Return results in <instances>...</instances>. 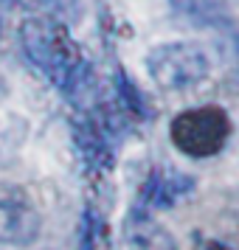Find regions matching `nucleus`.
Listing matches in <instances>:
<instances>
[{
	"label": "nucleus",
	"instance_id": "nucleus-1",
	"mask_svg": "<svg viewBox=\"0 0 239 250\" xmlns=\"http://www.w3.org/2000/svg\"><path fill=\"white\" fill-rule=\"evenodd\" d=\"M20 45L28 62L45 76L68 102L90 110L96 73L82 45L54 17H28L20 25Z\"/></svg>",
	"mask_w": 239,
	"mask_h": 250
},
{
	"label": "nucleus",
	"instance_id": "nucleus-2",
	"mask_svg": "<svg viewBox=\"0 0 239 250\" xmlns=\"http://www.w3.org/2000/svg\"><path fill=\"white\" fill-rule=\"evenodd\" d=\"M172 144L189 158H211L231 138V118L222 107L205 104V107H192L174 115L169 126Z\"/></svg>",
	"mask_w": 239,
	"mask_h": 250
},
{
	"label": "nucleus",
	"instance_id": "nucleus-3",
	"mask_svg": "<svg viewBox=\"0 0 239 250\" xmlns=\"http://www.w3.org/2000/svg\"><path fill=\"white\" fill-rule=\"evenodd\" d=\"M208 54L197 42H163L147 57V70L163 90H189L208 76Z\"/></svg>",
	"mask_w": 239,
	"mask_h": 250
},
{
	"label": "nucleus",
	"instance_id": "nucleus-4",
	"mask_svg": "<svg viewBox=\"0 0 239 250\" xmlns=\"http://www.w3.org/2000/svg\"><path fill=\"white\" fill-rule=\"evenodd\" d=\"M40 211L20 186H0V245L25 248L40 236Z\"/></svg>",
	"mask_w": 239,
	"mask_h": 250
},
{
	"label": "nucleus",
	"instance_id": "nucleus-5",
	"mask_svg": "<svg viewBox=\"0 0 239 250\" xmlns=\"http://www.w3.org/2000/svg\"><path fill=\"white\" fill-rule=\"evenodd\" d=\"M73 141H76V149L90 171L113 169V132L102 124V118L93 110H87V115H79L73 121Z\"/></svg>",
	"mask_w": 239,
	"mask_h": 250
},
{
	"label": "nucleus",
	"instance_id": "nucleus-6",
	"mask_svg": "<svg viewBox=\"0 0 239 250\" xmlns=\"http://www.w3.org/2000/svg\"><path fill=\"white\" fill-rule=\"evenodd\" d=\"M192 188H194L192 174H183L172 166H158V169H152V174L141 186L138 208L149 211V214L152 211H166V208L180 203L186 194H192Z\"/></svg>",
	"mask_w": 239,
	"mask_h": 250
},
{
	"label": "nucleus",
	"instance_id": "nucleus-7",
	"mask_svg": "<svg viewBox=\"0 0 239 250\" xmlns=\"http://www.w3.org/2000/svg\"><path fill=\"white\" fill-rule=\"evenodd\" d=\"M121 250H177V242L149 211L135 208L121 228Z\"/></svg>",
	"mask_w": 239,
	"mask_h": 250
},
{
	"label": "nucleus",
	"instance_id": "nucleus-8",
	"mask_svg": "<svg viewBox=\"0 0 239 250\" xmlns=\"http://www.w3.org/2000/svg\"><path fill=\"white\" fill-rule=\"evenodd\" d=\"M172 6L177 9L186 17H194V20H211L217 14V3L214 0H172Z\"/></svg>",
	"mask_w": 239,
	"mask_h": 250
},
{
	"label": "nucleus",
	"instance_id": "nucleus-9",
	"mask_svg": "<svg viewBox=\"0 0 239 250\" xmlns=\"http://www.w3.org/2000/svg\"><path fill=\"white\" fill-rule=\"evenodd\" d=\"M194 250H234V248H228L225 242H217V239L197 236L194 239Z\"/></svg>",
	"mask_w": 239,
	"mask_h": 250
},
{
	"label": "nucleus",
	"instance_id": "nucleus-10",
	"mask_svg": "<svg viewBox=\"0 0 239 250\" xmlns=\"http://www.w3.org/2000/svg\"><path fill=\"white\" fill-rule=\"evenodd\" d=\"M14 0H0V9H6V6H12Z\"/></svg>",
	"mask_w": 239,
	"mask_h": 250
}]
</instances>
